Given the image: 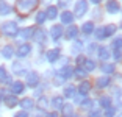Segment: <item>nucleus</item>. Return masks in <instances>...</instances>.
I'll list each match as a JSON object with an SVG mask.
<instances>
[{
  "label": "nucleus",
  "mask_w": 122,
  "mask_h": 117,
  "mask_svg": "<svg viewBox=\"0 0 122 117\" xmlns=\"http://www.w3.org/2000/svg\"><path fill=\"white\" fill-rule=\"evenodd\" d=\"M38 6V0H17V11L22 16L31 13Z\"/></svg>",
  "instance_id": "obj_1"
},
{
  "label": "nucleus",
  "mask_w": 122,
  "mask_h": 117,
  "mask_svg": "<svg viewBox=\"0 0 122 117\" xmlns=\"http://www.w3.org/2000/svg\"><path fill=\"white\" fill-rule=\"evenodd\" d=\"M2 31H3V34H6V36H16V34H19V27H17V24L16 22H5L3 25H2Z\"/></svg>",
  "instance_id": "obj_2"
},
{
  "label": "nucleus",
  "mask_w": 122,
  "mask_h": 117,
  "mask_svg": "<svg viewBox=\"0 0 122 117\" xmlns=\"http://www.w3.org/2000/svg\"><path fill=\"white\" fill-rule=\"evenodd\" d=\"M86 11H88V0H78L75 3V8H74V16L81 17V16H85Z\"/></svg>",
  "instance_id": "obj_3"
},
{
  "label": "nucleus",
  "mask_w": 122,
  "mask_h": 117,
  "mask_svg": "<svg viewBox=\"0 0 122 117\" xmlns=\"http://www.w3.org/2000/svg\"><path fill=\"white\" fill-rule=\"evenodd\" d=\"M25 80H27V86H30V88H36V86L39 84V75L36 73V72H28Z\"/></svg>",
  "instance_id": "obj_4"
},
{
  "label": "nucleus",
  "mask_w": 122,
  "mask_h": 117,
  "mask_svg": "<svg viewBox=\"0 0 122 117\" xmlns=\"http://www.w3.org/2000/svg\"><path fill=\"white\" fill-rule=\"evenodd\" d=\"M25 91V84L22 81H14L11 83V92L14 94V95H19V94H22Z\"/></svg>",
  "instance_id": "obj_5"
},
{
  "label": "nucleus",
  "mask_w": 122,
  "mask_h": 117,
  "mask_svg": "<svg viewBox=\"0 0 122 117\" xmlns=\"http://www.w3.org/2000/svg\"><path fill=\"white\" fill-rule=\"evenodd\" d=\"M60 49H52V50H49L46 53V58H47V61L49 63H55V61L60 58Z\"/></svg>",
  "instance_id": "obj_6"
},
{
  "label": "nucleus",
  "mask_w": 122,
  "mask_h": 117,
  "mask_svg": "<svg viewBox=\"0 0 122 117\" xmlns=\"http://www.w3.org/2000/svg\"><path fill=\"white\" fill-rule=\"evenodd\" d=\"M61 36H63V27H60V25H55V27H52V28H50V38H52V39L58 41Z\"/></svg>",
  "instance_id": "obj_7"
},
{
  "label": "nucleus",
  "mask_w": 122,
  "mask_h": 117,
  "mask_svg": "<svg viewBox=\"0 0 122 117\" xmlns=\"http://www.w3.org/2000/svg\"><path fill=\"white\" fill-rule=\"evenodd\" d=\"M30 52H31V45H30V44H22V45L19 47V50H17V56L25 58V56L30 55Z\"/></svg>",
  "instance_id": "obj_8"
},
{
  "label": "nucleus",
  "mask_w": 122,
  "mask_h": 117,
  "mask_svg": "<svg viewBox=\"0 0 122 117\" xmlns=\"http://www.w3.org/2000/svg\"><path fill=\"white\" fill-rule=\"evenodd\" d=\"M119 10H121V6H119V3L116 0H110L107 3V11L110 14H116V13H119Z\"/></svg>",
  "instance_id": "obj_9"
},
{
  "label": "nucleus",
  "mask_w": 122,
  "mask_h": 117,
  "mask_svg": "<svg viewBox=\"0 0 122 117\" xmlns=\"http://www.w3.org/2000/svg\"><path fill=\"white\" fill-rule=\"evenodd\" d=\"M19 105L24 108V111H28V109H31V108H35V102H33L31 98H28V97L22 98L20 102H19Z\"/></svg>",
  "instance_id": "obj_10"
},
{
  "label": "nucleus",
  "mask_w": 122,
  "mask_h": 117,
  "mask_svg": "<svg viewBox=\"0 0 122 117\" xmlns=\"http://www.w3.org/2000/svg\"><path fill=\"white\" fill-rule=\"evenodd\" d=\"M33 39H35V42H38V44L46 42V33H44L42 30H35V33H33Z\"/></svg>",
  "instance_id": "obj_11"
},
{
  "label": "nucleus",
  "mask_w": 122,
  "mask_h": 117,
  "mask_svg": "<svg viewBox=\"0 0 122 117\" xmlns=\"http://www.w3.org/2000/svg\"><path fill=\"white\" fill-rule=\"evenodd\" d=\"M5 103H6L8 108H14V106L19 105V100H17V97L13 94V95H6L5 97Z\"/></svg>",
  "instance_id": "obj_12"
},
{
  "label": "nucleus",
  "mask_w": 122,
  "mask_h": 117,
  "mask_svg": "<svg viewBox=\"0 0 122 117\" xmlns=\"http://www.w3.org/2000/svg\"><path fill=\"white\" fill-rule=\"evenodd\" d=\"M60 17H61V22H63L64 25L72 24V20H74V14H72L71 11H64V13H63Z\"/></svg>",
  "instance_id": "obj_13"
},
{
  "label": "nucleus",
  "mask_w": 122,
  "mask_h": 117,
  "mask_svg": "<svg viewBox=\"0 0 122 117\" xmlns=\"http://www.w3.org/2000/svg\"><path fill=\"white\" fill-rule=\"evenodd\" d=\"M46 16H47V19H50V20H53V19H56L58 17V10H56V6H49L46 11Z\"/></svg>",
  "instance_id": "obj_14"
},
{
  "label": "nucleus",
  "mask_w": 122,
  "mask_h": 117,
  "mask_svg": "<svg viewBox=\"0 0 122 117\" xmlns=\"http://www.w3.org/2000/svg\"><path fill=\"white\" fill-rule=\"evenodd\" d=\"M97 53H99V58H100V59H103V61L105 59H110V56H111V52H110V49H108V47H100Z\"/></svg>",
  "instance_id": "obj_15"
},
{
  "label": "nucleus",
  "mask_w": 122,
  "mask_h": 117,
  "mask_svg": "<svg viewBox=\"0 0 122 117\" xmlns=\"http://www.w3.org/2000/svg\"><path fill=\"white\" fill-rule=\"evenodd\" d=\"M89 91H91L89 81H81V83H80V86H78V92H80V95H86Z\"/></svg>",
  "instance_id": "obj_16"
},
{
  "label": "nucleus",
  "mask_w": 122,
  "mask_h": 117,
  "mask_svg": "<svg viewBox=\"0 0 122 117\" xmlns=\"http://www.w3.org/2000/svg\"><path fill=\"white\" fill-rule=\"evenodd\" d=\"M72 73H74V70H72V67H69V66H66V67H61V69H60V77H63L64 80L71 78Z\"/></svg>",
  "instance_id": "obj_17"
},
{
  "label": "nucleus",
  "mask_w": 122,
  "mask_h": 117,
  "mask_svg": "<svg viewBox=\"0 0 122 117\" xmlns=\"http://www.w3.org/2000/svg\"><path fill=\"white\" fill-rule=\"evenodd\" d=\"M13 72H14L16 75H22L25 72V66H24L20 61H16V63L13 64Z\"/></svg>",
  "instance_id": "obj_18"
},
{
  "label": "nucleus",
  "mask_w": 122,
  "mask_h": 117,
  "mask_svg": "<svg viewBox=\"0 0 122 117\" xmlns=\"http://www.w3.org/2000/svg\"><path fill=\"white\" fill-rule=\"evenodd\" d=\"M108 84H110V78H108V77H100V78H97V81H96V86L99 89L107 88Z\"/></svg>",
  "instance_id": "obj_19"
},
{
  "label": "nucleus",
  "mask_w": 122,
  "mask_h": 117,
  "mask_svg": "<svg viewBox=\"0 0 122 117\" xmlns=\"http://www.w3.org/2000/svg\"><path fill=\"white\" fill-rule=\"evenodd\" d=\"M64 34H66V38H67V39H74V38H77V34H78V28L72 25V27H69V28L66 30Z\"/></svg>",
  "instance_id": "obj_20"
},
{
  "label": "nucleus",
  "mask_w": 122,
  "mask_h": 117,
  "mask_svg": "<svg viewBox=\"0 0 122 117\" xmlns=\"http://www.w3.org/2000/svg\"><path fill=\"white\" fill-rule=\"evenodd\" d=\"M35 30H36L35 27H27V28H24V30L20 31V36H22L24 39H28V38H31V36H33Z\"/></svg>",
  "instance_id": "obj_21"
},
{
  "label": "nucleus",
  "mask_w": 122,
  "mask_h": 117,
  "mask_svg": "<svg viewBox=\"0 0 122 117\" xmlns=\"http://www.w3.org/2000/svg\"><path fill=\"white\" fill-rule=\"evenodd\" d=\"M13 53H14V50H13L11 45H5L3 49H2V56L6 58V59H10V58L13 56Z\"/></svg>",
  "instance_id": "obj_22"
},
{
  "label": "nucleus",
  "mask_w": 122,
  "mask_h": 117,
  "mask_svg": "<svg viewBox=\"0 0 122 117\" xmlns=\"http://www.w3.org/2000/svg\"><path fill=\"white\" fill-rule=\"evenodd\" d=\"M50 103H52V106L56 108V109H60V108L63 106V105H64V102H63V97H60V95L53 97V98L50 100Z\"/></svg>",
  "instance_id": "obj_23"
},
{
  "label": "nucleus",
  "mask_w": 122,
  "mask_h": 117,
  "mask_svg": "<svg viewBox=\"0 0 122 117\" xmlns=\"http://www.w3.org/2000/svg\"><path fill=\"white\" fill-rule=\"evenodd\" d=\"M81 31L85 33V34H91V33L94 31V24L92 22H85L81 27Z\"/></svg>",
  "instance_id": "obj_24"
},
{
  "label": "nucleus",
  "mask_w": 122,
  "mask_h": 117,
  "mask_svg": "<svg viewBox=\"0 0 122 117\" xmlns=\"http://www.w3.org/2000/svg\"><path fill=\"white\" fill-rule=\"evenodd\" d=\"M72 75H75V77L80 78V80H85V78H86V70L78 66L77 69H74V73H72Z\"/></svg>",
  "instance_id": "obj_25"
},
{
  "label": "nucleus",
  "mask_w": 122,
  "mask_h": 117,
  "mask_svg": "<svg viewBox=\"0 0 122 117\" xmlns=\"http://www.w3.org/2000/svg\"><path fill=\"white\" fill-rule=\"evenodd\" d=\"M10 80H11V78L8 77L6 69L2 66V67H0V83H10Z\"/></svg>",
  "instance_id": "obj_26"
},
{
  "label": "nucleus",
  "mask_w": 122,
  "mask_h": 117,
  "mask_svg": "<svg viewBox=\"0 0 122 117\" xmlns=\"http://www.w3.org/2000/svg\"><path fill=\"white\" fill-rule=\"evenodd\" d=\"M11 13V6L5 2H0V16H6Z\"/></svg>",
  "instance_id": "obj_27"
},
{
  "label": "nucleus",
  "mask_w": 122,
  "mask_h": 117,
  "mask_svg": "<svg viewBox=\"0 0 122 117\" xmlns=\"http://www.w3.org/2000/svg\"><path fill=\"white\" fill-rule=\"evenodd\" d=\"M83 69L86 72H91L96 69V63H94L92 59H85V63H83Z\"/></svg>",
  "instance_id": "obj_28"
},
{
  "label": "nucleus",
  "mask_w": 122,
  "mask_h": 117,
  "mask_svg": "<svg viewBox=\"0 0 122 117\" xmlns=\"http://www.w3.org/2000/svg\"><path fill=\"white\" fill-rule=\"evenodd\" d=\"M72 111H74V108H72V105H69V103L61 106V112H63V116H64V117L72 116Z\"/></svg>",
  "instance_id": "obj_29"
},
{
  "label": "nucleus",
  "mask_w": 122,
  "mask_h": 117,
  "mask_svg": "<svg viewBox=\"0 0 122 117\" xmlns=\"http://www.w3.org/2000/svg\"><path fill=\"white\" fill-rule=\"evenodd\" d=\"M75 91H77V89L74 88L72 84L66 86V88H64V97H67V98H71V97H74V95H75Z\"/></svg>",
  "instance_id": "obj_30"
},
{
  "label": "nucleus",
  "mask_w": 122,
  "mask_h": 117,
  "mask_svg": "<svg viewBox=\"0 0 122 117\" xmlns=\"http://www.w3.org/2000/svg\"><path fill=\"white\" fill-rule=\"evenodd\" d=\"M36 105H38V108H39V109H47V106H49V100H47L46 97H39Z\"/></svg>",
  "instance_id": "obj_31"
},
{
  "label": "nucleus",
  "mask_w": 122,
  "mask_h": 117,
  "mask_svg": "<svg viewBox=\"0 0 122 117\" xmlns=\"http://www.w3.org/2000/svg\"><path fill=\"white\" fill-rule=\"evenodd\" d=\"M103 30H105V36H107V38H108V36H113V34H114V33H116V25H107V27H103Z\"/></svg>",
  "instance_id": "obj_32"
},
{
  "label": "nucleus",
  "mask_w": 122,
  "mask_h": 117,
  "mask_svg": "<svg viewBox=\"0 0 122 117\" xmlns=\"http://www.w3.org/2000/svg\"><path fill=\"white\" fill-rule=\"evenodd\" d=\"M100 69H102L103 73H113V72H114V66H113V64H103Z\"/></svg>",
  "instance_id": "obj_33"
},
{
  "label": "nucleus",
  "mask_w": 122,
  "mask_h": 117,
  "mask_svg": "<svg viewBox=\"0 0 122 117\" xmlns=\"http://www.w3.org/2000/svg\"><path fill=\"white\" fill-rule=\"evenodd\" d=\"M46 19H47L46 13H44V11H39V13L36 14V24H44V22H46Z\"/></svg>",
  "instance_id": "obj_34"
},
{
  "label": "nucleus",
  "mask_w": 122,
  "mask_h": 117,
  "mask_svg": "<svg viewBox=\"0 0 122 117\" xmlns=\"http://www.w3.org/2000/svg\"><path fill=\"white\" fill-rule=\"evenodd\" d=\"M99 103H100L103 108H108L111 105V98H110V97H100V98H99Z\"/></svg>",
  "instance_id": "obj_35"
},
{
  "label": "nucleus",
  "mask_w": 122,
  "mask_h": 117,
  "mask_svg": "<svg viewBox=\"0 0 122 117\" xmlns=\"http://www.w3.org/2000/svg\"><path fill=\"white\" fill-rule=\"evenodd\" d=\"M113 49H114V50H121L122 49V36H119V38L114 39V42H113Z\"/></svg>",
  "instance_id": "obj_36"
},
{
  "label": "nucleus",
  "mask_w": 122,
  "mask_h": 117,
  "mask_svg": "<svg viewBox=\"0 0 122 117\" xmlns=\"http://www.w3.org/2000/svg\"><path fill=\"white\" fill-rule=\"evenodd\" d=\"M96 38L97 39H105L107 36H105V30H103V27L102 28H97L96 30Z\"/></svg>",
  "instance_id": "obj_37"
},
{
  "label": "nucleus",
  "mask_w": 122,
  "mask_h": 117,
  "mask_svg": "<svg viewBox=\"0 0 122 117\" xmlns=\"http://www.w3.org/2000/svg\"><path fill=\"white\" fill-rule=\"evenodd\" d=\"M81 106H83V108H86V109H89V108L92 106V102H91L89 98H85V100L81 102Z\"/></svg>",
  "instance_id": "obj_38"
},
{
  "label": "nucleus",
  "mask_w": 122,
  "mask_h": 117,
  "mask_svg": "<svg viewBox=\"0 0 122 117\" xmlns=\"http://www.w3.org/2000/svg\"><path fill=\"white\" fill-rule=\"evenodd\" d=\"M114 112H116L114 108H110V106H108L107 111H105V117H114Z\"/></svg>",
  "instance_id": "obj_39"
},
{
  "label": "nucleus",
  "mask_w": 122,
  "mask_h": 117,
  "mask_svg": "<svg viewBox=\"0 0 122 117\" xmlns=\"http://www.w3.org/2000/svg\"><path fill=\"white\" fill-rule=\"evenodd\" d=\"M80 49H81V42H80V41H75V42H74V47H72V50H74V52H78Z\"/></svg>",
  "instance_id": "obj_40"
},
{
  "label": "nucleus",
  "mask_w": 122,
  "mask_h": 117,
  "mask_svg": "<svg viewBox=\"0 0 122 117\" xmlns=\"http://www.w3.org/2000/svg\"><path fill=\"white\" fill-rule=\"evenodd\" d=\"M58 3H60L61 8H66L69 3H71V0H58Z\"/></svg>",
  "instance_id": "obj_41"
},
{
  "label": "nucleus",
  "mask_w": 122,
  "mask_h": 117,
  "mask_svg": "<svg viewBox=\"0 0 122 117\" xmlns=\"http://www.w3.org/2000/svg\"><path fill=\"white\" fill-rule=\"evenodd\" d=\"M89 117H100V112H99L97 109H92V111L89 112Z\"/></svg>",
  "instance_id": "obj_42"
},
{
  "label": "nucleus",
  "mask_w": 122,
  "mask_h": 117,
  "mask_svg": "<svg viewBox=\"0 0 122 117\" xmlns=\"http://www.w3.org/2000/svg\"><path fill=\"white\" fill-rule=\"evenodd\" d=\"M14 117H28V112H27V111H20V112H17Z\"/></svg>",
  "instance_id": "obj_43"
},
{
  "label": "nucleus",
  "mask_w": 122,
  "mask_h": 117,
  "mask_svg": "<svg viewBox=\"0 0 122 117\" xmlns=\"http://www.w3.org/2000/svg\"><path fill=\"white\" fill-rule=\"evenodd\" d=\"M55 80H56V81H55V84H63V81H64V78H63V77H56Z\"/></svg>",
  "instance_id": "obj_44"
},
{
  "label": "nucleus",
  "mask_w": 122,
  "mask_h": 117,
  "mask_svg": "<svg viewBox=\"0 0 122 117\" xmlns=\"http://www.w3.org/2000/svg\"><path fill=\"white\" fill-rule=\"evenodd\" d=\"M83 63H85V56H78L77 58V64H78V66H81Z\"/></svg>",
  "instance_id": "obj_45"
},
{
  "label": "nucleus",
  "mask_w": 122,
  "mask_h": 117,
  "mask_svg": "<svg viewBox=\"0 0 122 117\" xmlns=\"http://www.w3.org/2000/svg\"><path fill=\"white\" fill-rule=\"evenodd\" d=\"M114 58L116 59H121V50H114Z\"/></svg>",
  "instance_id": "obj_46"
},
{
  "label": "nucleus",
  "mask_w": 122,
  "mask_h": 117,
  "mask_svg": "<svg viewBox=\"0 0 122 117\" xmlns=\"http://www.w3.org/2000/svg\"><path fill=\"white\" fill-rule=\"evenodd\" d=\"M46 117H58V114H56V112H49Z\"/></svg>",
  "instance_id": "obj_47"
},
{
  "label": "nucleus",
  "mask_w": 122,
  "mask_h": 117,
  "mask_svg": "<svg viewBox=\"0 0 122 117\" xmlns=\"http://www.w3.org/2000/svg\"><path fill=\"white\" fill-rule=\"evenodd\" d=\"M91 2H92V3H94V5H97V3H100L102 0H91Z\"/></svg>",
  "instance_id": "obj_48"
},
{
  "label": "nucleus",
  "mask_w": 122,
  "mask_h": 117,
  "mask_svg": "<svg viewBox=\"0 0 122 117\" xmlns=\"http://www.w3.org/2000/svg\"><path fill=\"white\" fill-rule=\"evenodd\" d=\"M69 117H75V116H69Z\"/></svg>",
  "instance_id": "obj_49"
}]
</instances>
